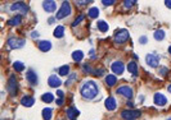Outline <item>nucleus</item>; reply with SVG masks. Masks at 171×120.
Instances as JSON below:
<instances>
[{"label": "nucleus", "instance_id": "nucleus-36", "mask_svg": "<svg viewBox=\"0 0 171 120\" xmlns=\"http://www.w3.org/2000/svg\"><path fill=\"white\" fill-rule=\"evenodd\" d=\"M75 78H76V74H72V75H69V79H68V82H67V86L69 84V83H71V82H73L75 81Z\"/></svg>", "mask_w": 171, "mask_h": 120}, {"label": "nucleus", "instance_id": "nucleus-10", "mask_svg": "<svg viewBox=\"0 0 171 120\" xmlns=\"http://www.w3.org/2000/svg\"><path fill=\"white\" fill-rule=\"evenodd\" d=\"M111 69L115 74H122L124 73V69H125V65L122 62H115V63H112Z\"/></svg>", "mask_w": 171, "mask_h": 120}, {"label": "nucleus", "instance_id": "nucleus-7", "mask_svg": "<svg viewBox=\"0 0 171 120\" xmlns=\"http://www.w3.org/2000/svg\"><path fill=\"white\" fill-rule=\"evenodd\" d=\"M26 41L25 40H21V39H15V37H12V39L8 40V46L9 49H21L25 46Z\"/></svg>", "mask_w": 171, "mask_h": 120}, {"label": "nucleus", "instance_id": "nucleus-25", "mask_svg": "<svg viewBox=\"0 0 171 120\" xmlns=\"http://www.w3.org/2000/svg\"><path fill=\"white\" fill-rule=\"evenodd\" d=\"M127 69H129V72L132 73V74H138V65L134 63V62H130L129 64H127Z\"/></svg>", "mask_w": 171, "mask_h": 120}, {"label": "nucleus", "instance_id": "nucleus-18", "mask_svg": "<svg viewBox=\"0 0 171 120\" xmlns=\"http://www.w3.org/2000/svg\"><path fill=\"white\" fill-rule=\"evenodd\" d=\"M27 81L30 82L31 84H36L37 83V77H36V74L34 70H29L27 72Z\"/></svg>", "mask_w": 171, "mask_h": 120}, {"label": "nucleus", "instance_id": "nucleus-38", "mask_svg": "<svg viewBox=\"0 0 171 120\" xmlns=\"http://www.w3.org/2000/svg\"><path fill=\"white\" fill-rule=\"evenodd\" d=\"M165 7L171 9V0H166V2H165Z\"/></svg>", "mask_w": 171, "mask_h": 120}, {"label": "nucleus", "instance_id": "nucleus-21", "mask_svg": "<svg viewBox=\"0 0 171 120\" xmlns=\"http://www.w3.org/2000/svg\"><path fill=\"white\" fill-rule=\"evenodd\" d=\"M54 37H57V39H61V37H63V35H65V27L63 26H58L57 28L54 30Z\"/></svg>", "mask_w": 171, "mask_h": 120}, {"label": "nucleus", "instance_id": "nucleus-4", "mask_svg": "<svg viewBox=\"0 0 171 120\" xmlns=\"http://www.w3.org/2000/svg\"><path fill=\"white\" fill-rule=\"evenodd\" d=\"M140 115H142V112L138 111V110H125V111L121 112V116L125 120H134V119L139 118Z\"/></svg>", "mask_w": 171, "mask_h": 120}, {"label": "nucleus", "instance_id": "nucleus-28", "mask_svg": "<svg viewBox=\"0 0 171 120\" xmlns=\"http://www.w3.org/2000/svg\"><path fill=\"white\" fill-rule=\"evenodd\" d=\"M13 68H14L15 72H22V70H25V65H23V63H21V62H15L13 64Z\"/></svg>", "mask_w": 171, "mask_h": 120}, {"label": "nucleus", "instance_id": "nucleus-19", "mask_svg": "<svg viewBox=\"0 0 171 120\" xmlns=\"http://www.w3.org/2000/svg\"><path fill=\"white\" fill-rule=\"evenodd\" d=\"M106 82H107V84H108L109 87H113V86L117 83V78H116V75H113V74L107 75V77H106Z\"/></svg>", "mask_w": 171, "mask_h": 120}, {"label": "nucleus", "instance_id": "nucleus-12", "mask_svg": "<svg viewBox=\"0 0 171 120\" xmlns=\"http://www.w3.org/2000/svg\"><path fill=\"white\" fill-rule=\"evenodd\" d=\"M153 101L158 106H163V105H166V103H167V99L163 95H161V93H156V95H154Z\"/></svg>", "mask_w": 171, "mask_h": 120}, {"label": "nucleus", "instance_id": "nucleus-45", "mask_svg": "<svg viewBox=\"0 0 171 120\" xmlns=\"http://www.w3.org/2000/svg\"><path fill=\"white\" fill-rule=\"evenodd\" d=\"M169 52H170V54H171V46H170V47H169Z\"/></svg>", "mask_w": 171, "mask_h": 120}, {"label": "nucleus", "instance_id": "nucleus-17", "mask_svg": "<svg viewBox=\"0 0 171 120\" xmlns=\"http://www.w3.org/2000/svg\"><path fill=\"white\" fill-rule=\"evenodd\" d=\"M39 49L41 51L46 52V51H49L52 49V43L49 41H41V42H39Z\"/></svg>", "mask_w": 171, "mask_h": 120}, {"label": "nucleus", "instance_id": "nucleus-40", "mask_svg": "<svg viewBox=\"0 0 171 120\" xmlns=\"http://www.w3.org/2000/svg\"><path fill=\"white\" fill-rule=\"evenodd\" d=\"M139 42H140V43H146V42H147V37H140Z\"/></svg>", "mask_w": 171, "mask_h": 120}, {"label": "nucleus", "instance_id": "nucleus-39", "mask_svg": "<svg viewBox=\"0 0 171 120\" xmlns=\"http://www.w3.org/2000/svg\"><path fill=\"white\" fill-rule=\"evenodd\" d=\"M63 103H65V100H63V99H59V100H57V105H63Z\"/></svg>", "mask_w": 171, "mask_h": 120}, {"label": "nucleus", "instance_id": "nucleus-43", "mask_svg": "<svg viewBox=\"0 0 171 120\" xmlns=\"http://www.w3.org/2000/svg\"><path fill=\"white\" fill-rule=\"evenodd\" d=\"M90 2H77V4H89Z\"/></svg>", "mask_w": 171, "mask_h": 120}, {"label": "nucleus", "instance_id": "nucleus-27", "mask_svg": "<svg viewBox=\"0 0 171 120\" xmlns=\"http://www.w3.org/2000/svg\"><path fill=\"white\" fill-rule=\"evenodd\" d=\"M154 39H156L157 41L163 40L165 39V31H162V30L156 31V32H154Z\"/></svg>", "mask_w": 171, "mask_h": 120}, {"label": "nucleus", "instance_id": "nucleus-14", "mask_svg": "<svg viewBox=\"0 0 171 120\" xmlns=\"http://www.w3.org/2000/svg\"><path fill=\"white\" fill-rule=\"evenodd\" d=\"M21 103L26 107H31L35 103V100H34V97H31V96H25L21 99Z\"/></svg>", "mask_w": 171, "mask_h": 120}, {"label": "nucleus", "instance_id": "nucleus-35", "mask_svg": "<svg viewBox=\"0 0 171 120\" xmlns=\"http://www.w3.org/2000/svg\"><path fill=\"white\" fill-rule=\"evenodd\" d=\"M84 72H86V73H93V69H90V65L85 64V65H84Z\"/></svg>", "mask_w": 171, "mask_h": 120}, {"label": "nucleus", "instance_id": "nucleus-44", "mask_svg": "<svg viewBox=\"0 0 171 120\" xmlns=\"http://www.w3.org/2000/svg\"><path fill=\"white\" fill-rule=\"evenodd\" d=\"M169 92H171V84L169 86Z\"/></svg>", "mask_w": 171, "mask_h": 120}, {"label": "nucleus", "instance_id": "nucleus-5", "mask_svg": "<svg viewBox=\"0 0 171 120\" xmlns=\"http://www.w3.org/2000/svg\"><path fill=\"white\" fill-rule=\"evenodd\" d=\"M10 10H12V12H21L22 14H25L29 12V7H27V4H25L22 2H17L10 7Z\"/></svg>", "mask_w": 171, "mask_h": 120}, {"label": "nucleus", "instance_id": "nucleus-29", "mask_svg": "<svg viewBox=\"0 0 171 120\" xmlns=\"http://www.w3.org/2000/svg\"><path fill=\"white\" fill-rule=\"evenodd\" d=\"M98 28H99V31H102V32H107V31H108V24H107L106 22H103V21H99L98 22Z\"/></svg>", "mask_w": 171, "mask_h": 120}, {"label": "nucleus", "instance_id": "nucleus-41", "mask_svg": "<svg viewBox=\"0 0 171 120\" xmlns=\"http://www.w3.org/2000/svg\"><path fill=\"white\" fill-rule=\"evenodd\" d=\"M167 72H169V70L166 69V68H165V69H161V74L163 75V74H167Z\"/></svg>", "mask_w": 171, "mask_h": 120}, {"label": "nucleus", "instance_id": "nucleus-23", "mask_svg": "<svg viewBox=\"0 0 171 120\" xmlns=\"http://www.w3.org/2000/svg\"><path fill=\"white\" fill-rule=\"evenodd\" d=\"M82 58H84V52L82 51L76 50V51L72 52V59L75 60V62H81Z\"/></svg>", "mask_w": 171, "mask_h": 120}, {"label": "nucleus", "instance_id": "nucleus-32", "mask_svg": "<svg viewBox=\"0 0 171 120\" xmlns=\"http://www.w3.org/2000/svg\"><path fill=\"white\" fill-rule=\"evenodd\" d=\"M92 74H94V75H97V77H99V75L104 74V69H103V68H99L98 70H93V73H92Z\"/></svg>", "mask_w": 171, "mask_h": 120}, {"label": "nucleus", "instance_id": "nucleus-33", "mask_svg": "<svg viewBox=\"0 0 171 120\" xmlns=\"http://www.w3.org/2000/svg\"><path fill=\"white\" fill-rule=\"evenodd\" d=\"M84 17H85V15H84V14H81V15H79V18H77L76 21H75V22H73V23H72V27H75V26H77V24L80 23V22H81V21L84 19Z\"/></svg>", "mask_w": 171, "mask_h": 120}, {"label": "nucleus", "instance_id": "nucleus-37", "mask_svg": "<svg viewBox=\"0 0 171 120\" xmlns=\"http://www.w3.org/2000/svg\"><path fill=\"white\" fill-rule=\"evenodd\" d=\"M57 95L61 97V99H63V97H65V93H63V91H61V90H58L57 91Z\"/></svg>", "mask_w": 171, "mask_h": 120}, {"label": "nucleus", "instance_id": "nucleus-11", "mask_svg": "<svg viewBox=\"0 0 171 120\" xmlns=\"http://www.w3.org/2000/svg\"><path fill=\"white\" fill-rule=\"evenodd\" d=\"M42 8H44L45 12L53 13L57 9V4L55 2H52V0H45V2H42Z\"/></svg>", "mask_w": 171, "mask_h": 120}, {"label": "nucleus", "instance_id": "nucleus-34", "mask_svg": "<svg viewBox=\"0 0 171 120\" xmlns=\"http://www.w3.org/2000/svg\"><path fill=\"white\" fill-rule=\"evenodd\" d=\"M102 4L104 5V7H108V5H113V4H115V0H103Z\"/></svg>", "mask_w": 171, "mask_h": 120}, {"label": "nucleus", "instance_id": "nucleus-46", "mask_svg": "<svg viewBox=\"0 0 171 120\" xmlns=\"http://www.w3.org/2000/svg\"><path fill=\"white\" fill-rule=\"evenodd\" d=\"M167 120H171V119H167Z\"/></svg>", "mask_w": 171, "mask_h": 120}, {"label": "nucleus", "instance_id": "nucleus-22", "mask_svg": "<svg viewBox=\"0 0 171 120\" xmlns=\"http://www.w3.org/2000/svg\"><path fill=\"white\" fill-rule=\"evenodd\" d=\"M52 115H53V110L50 107H45L42 110V118H44V120H50Z\"/></svg>", "mask_w": 171, "mask_h": 120}, {"label": "nucleus", "instance_id": "nucleus-16", "mask_svg": "<svg viewBox=\"0 0 171 120\" xmlns=\"http://www.w3.org/2000/svg\"><path fill=\"white\" fill-rule=\"evenodd\" d=\"M79 115H80V111L77 110V109H75V107H69L68 110H67V116H68V119L75 120V119H76Z\"/></svg>", "mask_w": 171, "mask_h": 120}, {"label": "nucleus", "instance_id": "nucleus-3", "mask_svg": "<svg viewBox=\"0 0 171 120\" xmlns=\"http://www.w3.org/2000/svg\"><path fill=\"white\" fill-rule=\"evenodd\" d=\"M69 13H71V7H69L68 2H63L61 9L58 10V13H57V19L65 18V17H67V15H69Z\"/></svg>", "mask_w": 171, "mask_h": 120}, {"label": "nucleus", "instance_id": "nucleus-31", "mask_svg": "<svg viewBox=\"0 0 171 120\" xmlns=\"http://www.w3.org/2000/svg\"><path fill=\"white\" fill-rule=\"evenodd\" d=\"M135 4H136V2H132V0H126V2H124V5L126 8H131V7H134Z\"/></svg>", "mask_w": 171, "mask_h": 120}, {"label": "nucleus", "instance_id": "nucleus-6", "mask_svg": "<svg viewBox=\"0 0 171 120\" xmlns=\"http://www.w3.org/2000/svg\"><path fill=\"white\" fill-rule=\"evenodd\" d=\"M129 40V32H127L126 30H120V31H117L116 32V35H115V41L117 43H122V42H125Z\"/></svg>", "mask_w": 171, "mask_h": 120}, {"label": "nucleus", "instance_id": "nucleus-1", "mask_svg": "<svg viewBox=\"0 0 171 120\" xmlns=\"http://www.w3.org/2000/svg\"><path fill=\"white\" fill-rule=\"evenodd\" d=\"M80 93L84 99L86 100H93L95 96L98 95V87H97V83L93 81H88L81 86L80 88Z\"/></svg>", "mask_w": 171, "mask_h": 120}, {"label": "nucleus", "instance_id": "nucleus-9", "mask_svg": "<svg viewBox=\"0 0 171 120\" xmlns=\"http://www.w3.org/2000/svg\"><path fill=\"white\" fill-rule=\"evenodd\" d=\"M117 93L125 96L126 99H131V97H132V90L130 88L129 86H121V87L117 88Z\"/></svg>", "mask_w": 171, "mask_h": 120}, {"label": "nucleus", "instance_id": "nucleus-42", "mask_svg": "<svg viewBox=\"0 0 171 120\" xmlns=\"http://www.w3.org/2000/svg\"><path fill=\"white\" fill-rule=\"evenodd\" d=\"M31 36H34V37H37V36H39V33H37V32H32V33H31Z\"/></svg>", "mask_w": 171, "mask_h": 120}, {"label": "nucleus", "instance_id": "nucleus-30", "mask_svg": "<svg viewBox=\"0 0 171 120\" xmlns=\"http://www.w3.org/2000/svg\"><path fill=\"white\" fill-rule=\"evenodd\" d=\"M68 72H69V67H68V65H63V67L59 68V74L61 75H67Z\"/></svg>", "mask_w": 171, "mask_h": 120}, {"label": "nucleus", "instance_id": "nucleus-8", "mask_svg": "<svg viewBox=\"0 0 171 120\" xmlns=\"http://www.w3.org/2000/svg\"><path fill=\"white\" fill-rule=\"evenodd\" d=\"M146 62L151 68H157L159 64V58L157 55H154V54H148L146 56Z\"/></svg>", "mask_w": 171, "mask_h": 120}, {"label": "nucleus", "instance_id": "nucleus-15", "mask_svg": "<svg viewBox=\"0 0 171 120\" xmlns=\"http://www.w3.org/2000/svg\"><path fill=\"white\" fill-rule=\"evenodd\" d=\"M104 105H106V107L108 109V110H116V107H117V103H116V100L113 99V97H108V99L106 100V102H104Z\"/></svg>", "mask_w": 171, "mask_h": 120}, {"label": "nucleus", "instance_id": "nucleus-20", "mask_svg": "<svg viewBox=\"0 0 171 120\" xmlns=\"http://www.w3.org/2000/svg\"><path fill=\"white\" fill-rule=\"evenodd\" d=\"M21 22H22V17H21V15H15V17H13L12 19H10V21L8 22V24L15 27V26H19V24H21Z\"/></svg>", "mask_w": 171, "mask_h": 120}, {"label": "nucleus", "instance_id": "nucleus-24", "mask_svg": "<svg viewBox=\"0 0 171 120\" xmlns=\"http://www.w3.org/2000/svg\"><path fill=\"white\" fill-rule=\"evenodd\" d=\"M41 101H44L46 103H50V102L54 101V95L53 93H44L41 96Z\"/></svg>", "mask_w": 171, "mask_h": 120}, {"label": "nucleus", "instance_id": "nucleus-13", "mask_svg": "<svg viewBox=\"0 0 171 120\" xmlns=\"http://www.w3.org/2000/svg\"><path fill=\"white\" fill-rule=\"evenodd\" d=\"M48 84L53 88H55V87H59L62 84V81L57 77V75H50L49 79H48Z\"/></svg>", "mask_w": 171, "mask_h": 120}, {"label": "nucleus", "instance_id": "nucleus-26", "mask_svg": "<svg viewBox=\"0 0 171 120\" xmlns=\"http://www.w3.org/2000/svg\"><path fill=\"white\" fill-rule=\"evenodd\" d=\"M88 14H89V17H90V18H93V19H94V18H97L98 15H99V10H98V8L93 7V8H90V9H89V13H88Z\"/></svg>", "mask_w": 171, "mask_h": 120}, {"label": "nucleus", "instance_id": "nucleus-2", "mask_svg": "<svg viewBox=\"0 0 171 120\" xmlns=\"http://www.w3.org/2000/svg\"><path fill=\"white\" fill-rule=\"evenodd\" d=\"M8 92L10 93V96H15L18 92V82L17 78L14 75H10L9 81H8Z\"/></svg>", "mask_w": 171, "mask_h": 120}]
</instances>
